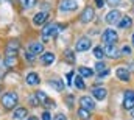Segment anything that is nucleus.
<instances>
[{"instance_id": "2f4dec72", "label": "nucleus", "mask_w": 134, "mask_h": 120, "mask_svg": "<svg viewBox=\"0 0 134 120\" xmlns=\"http://www.w3.org/2000/svg\"><path fill=\"white\" fill-rule=\"evenodd\" d=\"M33 56H34V55H33V53H30V52H28V53H25V59H28L30 62H31V61L34 59Z\"/></svg>"}, {"instance_id": "58836bf2", "label": "nucleus", "mask_w": 134, "mask_h": 120, "mask_svg": "<svg viewBox=\"0 0 134 120\" xmlns=\"http://www.w3.org/2000/svg\"><path fill=\"white\" fill-rule=\"evenodd\" d=\"M131 41H133V45H134V33H133V37H131Z\"/></svg>"}, {"instance_id": "0eeeda50", "label": "nucleus", "mask_w": 134, "mask_h": 120, "mask_svg": "<svg viewBox=\"0 0 134 120\" xmlns=\"http://www.w3.org/2000/svg\"><path fill=\"white\" fill-rule=\"evenodd\" d=\"M120 19H122V14H120V11H117V9H112V11H109V13L106 14V22L111 24V25L119 24Z\"/></svg>"}, {"instance_id": "39448f33", "label": "nucleus", "mask_w": 134, "mask_h": 120, "mask_svg": "<svg viewBox=\"0 0 134 120\" xmlns=\"http://www.w3.org/2000/svg\"><path fill=\"white\" fill-rule=\"evenodd\" d=\"M80 106H81L83 109L92 111V109L95 108V101H94V98H92V97L84 95V97H81V98H80Z\"/></svg>"}, {"instance_id": "a211bd4d", "label": "nucleus", "mask_w": 134, "mask_h": 120, "mask_svg": "<svg viewBox=\"0 0 134 120\" xmlns=\"http://www.w3.org/2000/svg\"><path fill=\"white\" fill-rule=\"evenodd\" d=\"M34 95H36V98H37V101H41V103H44V105H52V106H53V101H52V103L48 101V98H47V95H45V92H42V90H39V92H36Z\"/></svg>"}, {"instance_id": "2eb2a0df", "label": "nucleus", "mask_w": 134, "mask_h": 120, "mask_svg": "<svg viewBox=\"0 0 134 120\" xmlns=\"http://www.w3.org/2000/svg\"><path fill=\"white\" fill-rule=\"evenodd\" d=\"M53 61H55V55H53L52 52H47V53H44V55L41 56V62H42L44 66H50Z\"/></svg>"}, {"instance_id": "f8f14e48", "label": "nucleus", "mask_w": 134, "mask_h": 120, "mask_svg": "<svg viewBox=\"0 0 134 120\" xmlns=\"http://www.w3.org/2000/svg\"><path fill=\"white\" fill-rule=\"evenodd\" d=\"M42 50H44L42 42H31V44L28 45V52L33 53V55H39V53H42Z\"/></svg>"}, {"instance_id": "f03ea898", "label": "nucleus", "mask_w": 134, "mask_h": 120, "mask_svg": "<svg viewBox=\"0 0 134 120\" xmlns=\"http://www.w3.org/2000/svg\"><path fill=\"white\" fill-rule=\"evenodd\" d=\"M16 103H17V95L14 94V92H8V94H5L3 97H2V105L5 106V108H14L16 106Z\"/></svg>"}, {"instance_id": "f704fd0d", "label": "nucleus", "mask_w": 134, "mask_h": 120, "mask_svg": "<svg viewBox=\"0 0 134 120\" xmlns=\"http://www.w3.org/2000/svg\"><path fill=\"white\" fill-rule=\"evenodd\" d=\"M95 3H97L98 8H103L104 6V0H95Z\"/></svg>"}, {"instance_id": "f3484780", "label": "nucleus", "mask_w": 134, "mask_h": 120, "mask_svg": "<svg viewBox=\"0 0 134 120\" xmlns=\"http://www.w3.org/2000/svg\"><path fill=\"white\" fill-rule=\"evenodd\" d=\"M131 25H133V20H131V17H128V16L122 17V19H120V22H119V27H120V28H123V30L130 28Z\"/></svg>"}, {"instance_id": "dca6fc26", "label": "nucleus", "mask_w": 134, "mask_h": 120, "mask_svg": "<svg viewBox=\"0 0 134 120\" xmlns=\"http://www.w3.org/2000/svg\"><path fill=\"white\" fill-rule=\"evenodd\" d=\"M17 50H19V44L17 42H9L8 47H6V55L8 56H16Z\"/></svg>"}, {"instance_id": "ddd939ff", "label": "nucleus", "mask_w": 134, "mask_h": 120, "mask_svg": "<svg viewBox=\"0 0 134 120\" xmlns=\"http://www.w3.org/2000/svg\"><path fill=\"white\" fill-rule=\"evenodd\" d=\"M47 19H48V14L47 13H37L33 17V24L34 25H44Z\"/></svg>"}, {"instance_id": "1a4fd4ad", "label": "nucleus", "mask_w": 134, "mask_h": 120, "mask_svg": "<svg viewBox=\"0 0 134 120\" xmlns=\"http://www.w3.org/2000/svg\"><path fill=\"white\" fill-rule=\"evenodd\" d=\"M91 45H92V42H91L89 37H81L76 42V52H86V50L91 48Z\"/></svg>"}, {"instance_id": "cd10ccee", "label": "nucleus", "mask_w": 134, "mask_h": 120, "mask_svg": "<svg viewBox=\"0 0 134 120\" xmlns=\"http://www.w3.org/2000/svg\"><path fill=\"white\" fill-rule=\"evenodd\" d=\"M66 56H67V59L70 61V62H73V52H70V50H66Z\"/></svg>"}, {"instance_id": "7ed1b4c3", "label": "nucleus", "mask_w": 134, "mask_h": 120, "mask_svg": "<svg viewBox=\"0 0 134 120\" xmlns=\"http://www.w3.org/2000/svg\"><path fill=\"white\" fill-rule=\"evenodd\" d=\"M117 33L114 30H111V28H108V30L103 31V34H101V39H103V42L104 44H115L117 42Z\"/></svg>"}, {"instance_id": "e433bc0d", "label": "nucleus", "mask_w": 134, "mask_h": 120, "mask_svg": "<svg viewBox=\"0 0 134 120\" xmlns=\"http://www.w3.org/2000/svg\"><path fill=\"white\" fill-rule=\"evenodd\" d=\"M130 112H131V116H133V117H134V108H133V109H131V111H130Z\"/></svg>"}, {"instance_id": "9b49d317", "label": "nucleus", "mask_w": 134, "mask_h": 120, "mask_svg": "<svg viewBox=\"0 0 134 120\" xmlns=\"http://www.w3.org/2000/svg\"><path fill=\"white\" fill-rule=\"evenodd\" d=\"M115 75H117V78L122 80V81H130V70L125 69V67H119V69L115 70Z\"/></svg>"}, {"instance_id": "5701e85b", "label": "nucleus", "mask_w": 134, "mask_h": 120, "mask_svg": "<svg viewBox=\"0 0 134 120\" xmlns=\"http://www.w3.org/2000/svg\"><path fill=\"white\" fill-rule=\"evenodd\" d=\"M73 84H75L78 89H84V88H86V84H84V81H83V77H81V75H78V77H75V78H73Z\"/></svg>"}, {"instance_id": "6e6552de", "label": "nucleus", "mask_w": 134, "mask_h": 120, "mask_svg": "<svg viewBox=\"0 0 134 120\" xmlns=\"http://www.w3.org/2000/svg\"><path fill=\"white\" fill-rule=\"evenodd\" d=\"M78 8V3L75 0H61L59 2V9L61 11H75Z\"/></svg>"}, {"instance_id": "4c0bfd02", "label": "nucleus", "mask_w": 134, "mask_h": 120, "mask_svg": "<svg viewBox=\"0 0 134 120\" xmlns=\"http://www.w3.org/2000/svg\"><path fill=\"white\" fill-rule=\"evenodd\" d=\"M28 120H37V119H36V117H30Z\"/></svg>"}, {"instance_id": "4be33fe9", "label": "nucleus", "mask_w": 134, "mask_h": 120, "mask_svg": "<svg viewBox=\"0 0 134 120\" xmlns=\"http://www.w3.org/2000/svg\"><path fill=\"white\" fill-rule=\"evenodd\" d=\"M50 86H52L53 89H56V90L64 89V83H63L61 80H52V81H50Z\"/></svg>"}, {"instance_id": "72a5a7b5", "label": "nucleus", "mask_w": 134, "mask_h": 120, "mask_svg": "<svg viewBox=\"0 0 134 120\" xmlns=\"http://www.w3.org/2000/svg\"><path fill=\"white\" fill-rule=\"evenodd\" d=\"M108 3H109L111 6H115V5H119V3H120V0H108Z\"/></svg>"}, {"instance_id": "9d476101", "label": "nucleus", "mask_w": 134, "mask_h": 120, "mask_svg": "<svg viewBox=\"0 0 134 120\" xmlns=\"http://www.w3.org/2000/svg\"><path fill=\"white\" fill-rule=\"evenodd\" d=\"M94 16H95L94 8H91V6H89V8H86V9L83 11V14H81V17H80V19H81V22H83V24H87V22H91V20L94 19Z\"/></svg>"}, {"instance_id": "412c9836", "label": "nucleus", "mask_w": 134, "mask_h": 120, "mask_svg": "<svg viewBox=\"0 0 134 120\" xmlns=\"http://www.w3.org/2000/svg\"><path fill=\"white\" fill-rule=\"evenodd\" d=\"M78 73H80L83 78H89V77L94 75V70H91L89 67H80V69H78Z\"/></svg>"}, {"instance_id": "b1692460", "label": "nucleus", "mask_w": 134, "mask_h": 120, "mask_svg": "<svg viewBox=\"0 0 134 120\" xmlns=\"http://www.w3.org/2000/svg\"><path fill=\"white\" fill-rule=\"evenodd\" d=\"M89 112H91V111L83 109V108H80V109H78V116H80V119H83V120H87V119H89Z\"/></svg>"}, {"instance_id": "c85d7f7f", "label": "nucleus", "mask_w": 134, "mask_h": 120, "mask_svg": "<svg viewBox=\"0 0 134 120\" xmlns=\"http://www.w3.org/2000/svg\"><path fill=\"white\" fill-rule=\"evenodd\" d=\"M122 53H123V55H131V47L125 45V47L122 48Z\"/></svg>"}, {"instance_id": "4468645a", "label": "nucleus", "mask_w": 134, "mask_h": 120, "mask_svg": "<svg viewBox=\"0 0 134 120\" xmlns=\"http://www.w3.org/2000/svg\"><path fill=\"white\" fill-rule=\"evenodd\" d=\"M92 95H94L97 100H104L106 95H108V90L104 89V88H95V89L92 90Z\"/></svg>"}, {"instance_id": "20e7f679", "label": "nucleus", "mask_w": 134, "mask_h": 120, "mask_svg": "<svg viewBox=\"0 0 134 120\" xmlns=\"http://www.w3.org/2000/svg\"><path fill=\"white\" fill-rule=\"evenodd\" d=\"M103 52H104V55H106V56L114 58V59L120 56V52H119L117 45H114V44H106V45H104V48H103Z\"/></svg>"}, {"instance_id": "bb28decb", "label": "nucleus", "mask_w": 134, "mask_h": 120, "mask_svg": "<svg viewBox=\"0 0 134 120\" xmlns=\"http://www.w3.org/2000/svg\"><path fill=\"white\" fill-rule=\"evenodd\" d=\"M95 69H97V70H98V72L101 73V70H106V66H104V62L101 61V62H97V66H95Z\"/></svg>"}, {"instance_id": "c756f323", "label": "nucleus", "mask_w": 134, "mask_h": 120, "mask_svg": "<svg viewBox=\"0 0 134 120\" xmlns=\"http://www.w3.org/2000/svg\"><path fill=\"white\" fill-rule=\"evenodd\" d=\"M53 120H67V117L64 116V114H61V112H59V114H56V116H55V119H53Z\"/></svg>"}, {"instance_id": "393cba45", "label": "nucleus", "mask_w": 134, "mask_h": 120, "mask_svg": "<svg viewBox=\"0 0 134 120\" xmlns=\"http://www.w3.org/2000/svg\"><path fill=\"white\" fill-rule=\"evenodd\" d=\"M94 56H95L97 59H101V58L104 56V52H103L101 47H95V48H94Z\"/></svg>"}, {"instance_id": "7c9ffc66", "label": "nucleus", "mask_w": 134, "mask_h": 120, "mask_svg": "<svg viewBox=\"0 0 134 120\" xmlns=\"http://www.w3.org/2000/svg\"><path fill=\"white\" fill-rule=\"evenodd\" d=\"M42 120H52V116H50V112H47V111H45V112L42 114Z\"/></svg>"}, {"instance_id": "c9c22d12", "label": "nucleus", "mask_w": 134, "mask_h": 120, "mask_svg": "<svg viewBox=\"0 0 134 120\" xmlns=\"http://www.w3.org/2000/svg\"><path fill=\"white\" fill-rule=\"evenodd\" d=\"M128 70H131V72H134V62H131V64H130V67H128Z\"/></svg>"}, {"instance_id": "a878e982", "label": "nucleus", "mask_w": 134, "mask_h": 120, "mask_svg": "<svg viewBox=\"0 0 134 120\" xmlns=\"http://www.w3.org/2000/svg\"><path fill=\"white\" fill-rule=\"evenodd\" d=\"M19 2H20L22 8H31L34 3H36V0H19Z\"/></svg>"}, {"instance_id": "f257e3e1", "label": "nucleus", "mask_w": 134, "mask_h": 120, "mask_svg": "<svg viewBox=\"0 0 134 120\" xmlns=\"http://www.w3.org/2000/svg\"><path fill=\"white\" fill-rule=\"evenodd\" d=\"M59 30H61L59 25H56V24H48V25L44 28V31H42V39H44V41H48L50 37H55V36L59 33Z\"/></svg>"}, {"instance_id": "6ab92c4d", "label": "nucleus", "mask_w": 134, "mask_h": 120, "mask_svg": "<svg viewBox=\"0 0 134 120\" xmlns=\"http://www.w3.org/2000/svg\"><path fill=\"white\" fill-rule=\"evenodd\" d=\"M27 117V108H17L14 109V119L16 120H22Z\"/></svg>"}, {"instance_id": "423d86ee", "label": "nucleus", "mask_w": 134, "mask_h": 120, "mask_svg": "<svg viewBox=\"0 0 134 120\" xmlns=\"http://www.w3.org/2000/svg\"><path fill=\"white\" fill-rule=\"evenodd\" d=\"M123 108L131 111L134 108V90H126L125 92V98H123Z\"/></svg>"}, {"instance_id": "aec40b11", "label": "nucleus", "mask_w": 134, "mask_h": 120, "mask_svg": "<svg viewBox=\"0 0 134 120\" xmlns=\"http://www.w3.org/2000/svg\"><path fill=\"white\" fill-rule=\"evenodd\" d=\"M27 83H28L30 86H36V84L39 83V77H37V73H34V72L28 73V75H27Z\"/></svg>"}, {"instance_id": "473e14b6", "label": "nucleus", "mask_w": 134, "mask_h": 120, "mask_svg": "<svg viewBox=\"0 0 134 120\" xmlns=\"http://www.w3.org/2000/svg\"><path fill=\"white\" fill-rule=\"evenodd\" d=\"M72 78H73V73L70 72V73H67V84H72L73 81H72Z\"/></svg>"}]
</instances>
